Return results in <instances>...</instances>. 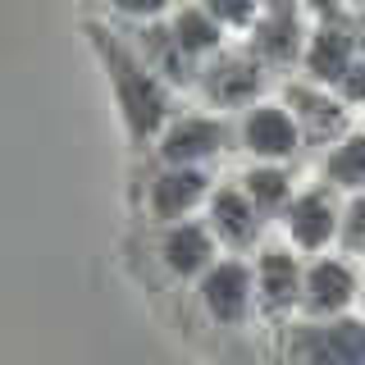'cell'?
I'll return each instance as SVG.
<instances>
[{"label": "cell", "mask_w": 365, "mask_h": 365, "mask_svg": "<svg viewBox=\"0 0 365 365\" xmlns=\"http://www.w3.org/2000/svg\"><path fill=\"white\" fill-rule=\"evenodd\" d=\"M91 41H96L101 60L110 68V83H114V96H119L128 137L133 142H146V137L169 119V91L160 87V78L146 68L142 55L128 51V46L114 37V32H106L101 23H91Z\"/></svg>", "instance_id": "1"}, {"label": "cell", "mask_w": 365, "mask_h": 365, "mask_svg": "<svg viewBox=\"0 0 365 365\" xmlns=\"http://www.w3.org/2000/svg\"><path fill=\"white\" fill-rule=\"evenodd\" d=\"M292 356L302 365H365V319L329 315L292 329Z\"/></svg>", "instance_id": "2"}, {"label": "cell", "mask_w": 365, "mask_h": 365, "mask_svg": "<svg viewBox=\"0 0 365 365\" xmlns=\"http://www.w3.org/2000/svg\"><path fill=\"white\" fill-rule=\"evenodd\" d=\"M201 306L220 324H242L251 311V269L237 260H220L201 279Z\"/></svg>", "instance_id": "3"}, {"label": "cell", "mask_w": 365, "mask_h": 365, "mask_svg": "<svg viewBox=\"0 0 365 365\" xmlns=\"http://www.w3.org/2000/svg\"><path fill=\"white\" fill-rule=\"evenodd\" d=\"M224 123L220 119H205V114H187V119H174L160 137V155L169 165H201L215 151H224Z\"/></svg>", "instance_id": "4"}, {"label": "cell", "mask_w": 365, "mask_h": 365, "mask_svg": "<svg viewBox=\"0 0 365 365\" xmlns=\"http://www.w3.org/2000/svg\"><path fill=\"white\" fill-rule=\"evenodd\" d=\"M338 224H342V215H338V205H334V197H329L324 187L302 192V197L288 205V215H283L288 237L297 247H306V251H319L329 237L338 233Z\"/></svg>", "instance_id": "5"}, {"label": "cell", "mask_w": 365, "mask_h": 365, "mask_svg": "<svg viewBox=\"0 0 365 365\" xmlns=\"http://www.w3.org/2000/svg\"><path fill=\"white\" fill-rule=\"evenodd\" d=\"M297 142H302V128H297V119L283 106H256L247 110L242 119V146L251 155H265V160H283L297 151Z\"/></svg>", "instance_id": "6"}, {"label": "cell", "mask_w": 365, "mask_h": 365, "mask_svg": "<svg viewBox=\"0 0 365 365\" xmlns=\"http://www.w3.org/2000/svg\"><path fill=\"white\" fill-rule=\"evenodd\" d=\"M201 87L215 106H247V101L265 87V73H260L256 55H220V60L201 73Z\"/></svg>", "instance_id": "7"}, {"label": "cell", "mask_w": 365, "mask_h": 365, "mask_svg": "<svg viewBox=\"0 0 365 365\" xmlns=\"http://www.w3.org/2000/svg\"><path fill=\"white\" fill-rule=\"evenodd\" d=\"M356 297V274L347 260H315L302 279V306L311 315H342Z\"/></svg>", "instance_id": "8"}, {"label": "cell", "mask_w": 365, "mask_h": 365, "mask_svg": "<svg viewBox=\"0 0 365 365\" xmlns=\"http://www.w3.org/2000/svg\"><path fill=\"white\" fill-rule=\"evenodd\" d=\"M205 192H210V178L197 165H169L151 182V215L155 220H182Z\"/></svg>", "instance_id": "9"}, {"label": "cell", "mask_w": 365, "mask_h": 365, "mask_svg": "<svg viewBox=\"0 0 365 365\" xmlns=\"http://www.w3.org/2000/svg\"><path fill=\"white\" fill-rule=\"evenodd\" d=\"M356 64V37H351L342 23L329 19L324 28L311 32V46H306V73L315 83H342V73Z\"/></svg>", "instance_id": "10"}, {"label": "cell", "mask_w": 365, "mask_h": 365, "mask_svg": "<svg viewBox=\"0 0 365 365\" xmlns=\"http://www.w3.org/2000/svg\"><path fill=\"white\" fill-rule=\"evenodd\" d=\"M210 233H220L228 247H247L260 233V205L237 187H224L210 197Z\"/></svg>", "instance_id": "11"}, {"label": "cell", "mask_w": 365, "mask_h": 365, "mask_svg": "<svg viewBox=\"0 0 365 365\" xmlns=\"http://www.w3.org/2000/svg\"><path fill=\"white\" fill-rule=\"evenodd\" d=\"M302 265H297V256H288V251L269 247L265 256H260L256 265V288H260V302L269 306V311H288V306L302 297Z\"/></svg>", "instance_id": "12"}, {"label": "cell", "mask_w": 365, "mask_h": 365, "mask_svg": "<svg viewBox=\"0 0 365 365\" xmlns=\"http://www.w3.org/2000/svg\"><path fill=\"white\" fill-rule=\"evenodd\" d=\"M288 101H292V119L297 128L306 137H315V142H329V137H338L347 128V110L338 106V101H329L324 91H311V87H288Z\"/></svg>", "instance_id": "13"}, {"label": "cell", "mask_w": 365, "mask_h": 365, "mask_svg": "<svg viewBox=\"0 0 365 365\" xmlns=\"http://www.w3.org/2000/svg\"><path fill=\"white\" fill-rule=\"evenodd\" d=\"M160 256H165V265L174 269V274H201V269H210V256H215V242H210V228H201V224H174L165 233V247H160Z\"/></svg>", "instance_id": "14"}, {"label": "cell", "mask_w": 365, "mask_h": 365, "mask_svg": "<svg viewBox=\"0 0 365 365\" xmlns=\"http://www.w3.org/2000/svg\"><path fill=\"white\" fill-rule=\"evenodd\" d=\"M137 55L146 60L151 73H165L169 83H187L192 78V55L178 46L174 28H142L137 32Z\"/></svg>", "instance_id": "15"}, {"label": "cell", "mask_w": 365, "mask_h": 365, "mask_svg": "<svg viewBox=\"0 0 365 365\" xmlns=\"http://www.w3.org/2000/svg\"><path fill=\"white\" fill-rule=\"evenodd\" d=\"M297 37H302L297 14H288V9H269V14L256 19V28H251V55H256V60H269V64H292Z\"/></svg>", "instance_id": "16"}, {"label": "cell", "mask_w": 365, "mask_h": 365, "mask_svg": "<svg viewBox=\"0 0 365 365\" xmlns=\"http://www.w3.org/2000/svg\"><path fill=\"white\" fill-rule=\"evenodd\" d=\"M169 28H174V37H178V46L187 55H205V51H215V46L224 41V23L215 14H205L201 5H182Z\"/></svg>", "instance_id": "17"}, {"label": "cell", "mask_w": 365, "mask_h": 365, "mask_svg": "<svg viewBox=\"0 0 365 365\" xmlns=\"http://www.w3.org/2000/svg\"><path fill=\"white\" fill-rule=\"evenodd\" d=\"M324 178L338 187H365V133H351L334 155L324 160Z\"/></svg>", "instance_id": "18"}, {"label": "cell", "mask_w": 365, "mask_h": 365, "mask_svg": "<svg viewBox=\"0 0 365 365\" xmlns=\"http://www.w3.org/2000/svg\"><path fill=\"white\" fill-rule=\"evenodd\" d=\"M242 182H247L242 192L260 205V210H274V205H283V201H288V192H292V178L283 174V169H251Z\"/></svg>", "instance_id": "19"}, {"label": "cell", "mask_w": 365, "mask_h": 365, "mask_svg": "<svg viewBox=\"0 0 365 365\" xmlns=\"http://www.w3.org/2000/svg\"><path fill=\"white\" fill-rule=\"evenodd\" d=\"M197 5L205 9V14H215L224 28H247V23L256 19L260 0H197Z\"/></svg>", "instance_id": "20"}, {"label": "cell", "mask_w": 365, "mask_h": 365, "mask_svg": "<svg viewBox=\"0 0 365 365\" xmlns=\"http://www.w3.org/2000/svg\"><path fill=\"white\" fill-rule=\"evenodd\" d=\"M338 233H342V247H347V251H365V192L351 197V205L342 210Z\"/></svg>", "instance_id": "21"}, {"label": "cell", "mask_w": 365, "mask_h": 365, "mask_svg": "<svg viewBox=\"0 0 365 365\" xmlns=\"http://www.w3.org/2000/svg\"><path fill=\"white\" fill-rule=\"evenodd\" d=\"M119 14H128V19H155V14H165L169 9V0H110Z\"/></svg>", "instance_id": "22"}, {"label": "cell", "mask_w": 365, "mask_h": 365, "mask_svg": "<svg viewBox=\"0 0 365 365\" xmlns=\"http://www.w3.org/2000/svg\"><path fill=\"white\" fill-rule=\"evenodd\" d=\"M342 101H365V60H356L347 68V73H342Z\"/></svg>", "instance_id": "23"}, {"label": "cell", "mask_w": 365, "mask_h": 365, "mask_svg": "<svg viewBox=\"0 0 365 365\" xmlns=\"http://www.w3.org/2000/svg\"><path fill=\"white\" fill-rule=\"evenodd\" d=\"M311 5L319 9V14H334V5H338V0H311Z\"/></svg>", "instance_id": "24"}]
</instances>
